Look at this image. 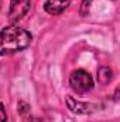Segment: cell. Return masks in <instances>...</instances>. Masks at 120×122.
<instances>
[{
	"instance_id": "4",
	"label": "cell",
	"mask_w": 120,
	"mask_h": 122,
	"mask_svg": "<svg viewBox=\"0 0 120 122\" xmlns=\"http://www.w3.org/2000/svg\"><path fill=\"white\" fill-rule=\"evenodd\" d=\"M66 107L75 112V114H79V115H86V114H92L96 108L92 105V104H88V102H81L72 97H66Z\"/></svg>"
},
{
	"instance_id": "3",
	"label": "cell",
	"mask_w": 120,
	"mask_h": 122,
	"mask_svg": "<svg viewBox=\"0 0 120 122\" xmlns=\"http://www.w3.org/2000/svg\"><path fill=\"white\" fill-rule=\"evenodd\" d=\"M31 0H11L9 9V21L11 24L20 21L30 10Z\"/></svg>"
},
{
	"instance_id": "7",
	"label": "cell",
	"mask_w": 120,
	"mask_h": 122,
	"mask_svg": "<svg viewBox=\"0 0 120 122\" xmlns=\"http://www.w3.org/2000/svg\"><path fill=\"white\" fill-rule=\"evenodd\" d=\"M92 1H95V0H83V1H82V6H81V13H82L83 16L88 13L90 4H92Z\"/></svg>"
},
{
	"instance_id": "6",
	"label": "cell",
	"mask_w": 120,
	"mask_h": 122,
	"mask_svg": "<svg viewBox=\"0 0 120 122\" xmlns=\"http://www.w3.org/2000/svg\"><path fill=\"white\" fill-rule=\"evenodd\" d=\"M112 77H113V74H112V70L109 67H102L97 72V80L102 84H107L112 80Z\"/></svg>"
},
{
	"instance_id": "1",
	"label": "cell",
	"mask_w": 120,
	"mask_h": 122,
	"mask_svg": "<svg viewBox=\"0 0 120 122\" xmlns=\"http://www.w3.org/2000/svg\"><path fill=\"white\" fill-rule=\"evenodd\" d=\"M30 31L17 27L14 24L4 27L0 31V56H11L26 50L31 44Z\"/></svg>"
},
{
	"instance_id": "5",
	"label": "cell",
	"mask_w": 120,
	"mask_h": 122,
	"mask_svg": "<svg viewBox=\"0 0 120 122\" xmlns=\"http://www.w3.org/2000/svg\"><path fill=\"white\" fill-rule=\"evenodd\" d=\"M74 0H47L45 4H44V9L47 13L55 16V14H60L64 10H66L69 7V4H72Z\"/></svg>"
},
{
	"instance_id": "2",
	"label": "cell",
	"mask_w": 120,
	"mask_h": 122,
	"mask_svg": "<svg viewBox=\"0 0 120 122\" xmlns=\"http://www.w3.org/2000/svg\"><path fill=\"white\" fill-rule=\"evenodd\" d=\"M69 84L72 90L78 94H86L93 88V80L85 70H76L69 77Z\"/></svg>"
},
{
	"instance_id": "8",
	"label": "cell",
	"mask_w": 120,
	"mask_h": 122,
	"mask_svg": "<svg viewBox=\"0 0 120 122\" xmlns=\"http://www.w3.org/2000/svg\"><path fill=\"white\" fill-rule=\"evenodd\" d=\"M0 122H7V114L1 102H0Z\"/></svg>"
}]
</instances>
